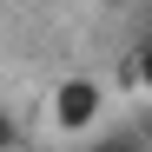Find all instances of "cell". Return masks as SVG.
Returning <instances> with one entry per match:
<instances>
[{
  "label": "cell",
  "mask_w": 152,
  "mask_h": 152,
  "mask_svg": "<svg viewBox=\"0 0 152 152\" xmlns=\"http://www.w3.org/2000/svg\"><path fill=\"white\" fill-rule=\"evenodd\" d=\"M53 126L60 132H93L99 126V80H86V73L60 80L53 86Z\"/></svg>",
  "instance_id": "1"
},
{
  "label": "cell",
  "mask_w": 152,
  "mask_h": 152,
  "mask_svg": "<svg viewBox=\"0 0 152 152\" xmlns=\"http://www.w3.org/2000/svg\"><path fill=\"white\" fill-rule=\"evenodd\" d=\"M86 152H145V132H106V139H93Z\"/></svg>",
  "instance_id": "2"
},
{
  "label": "cell",
  "mask_w": 152,
  "mask_h": 152,
  "mask_svg": "<svg viewBox=\"0 0 152 152\" xmlns=\"http://www.w3.org/2000/svg\"><path fill=\"white\" fill-rule=\"evenodd\" d=\"M132 86H145V93H152V40L132 53Z\"/></svg>",
  "instance_id": "3"
},
{
  "label": "cell",
  "mask_w": 152,
  "mask_h": 152,
  "mask_svg": "<svg viewBox=\"0 0 152 152\" xmlns=\"http://www.w3.org/2000/svg\"><path fill=\"white\" fill-rule=\"evenodd\" d=\"M0 152H20V119L0 106Z\"/></svg>",
  "instance_id": "4"
}]
</instances>
